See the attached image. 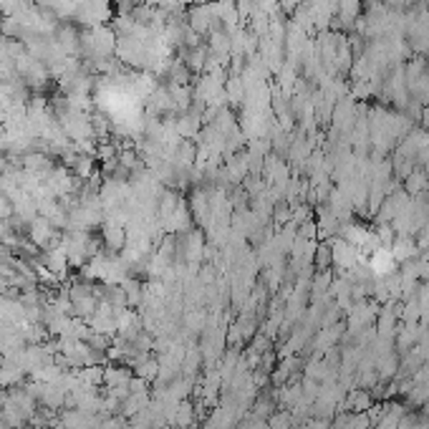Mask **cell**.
<instances>
[{"mask_svg":"<svg viewBox=\"0 0 429 429\" xmlns=\"http://www.w3.org/2000/svg\"><path fill=\"white\" fill-rule=\"evenodd\" d=\"M3 404H6V399H3V394H0V409H3Z\"/></svg>","mask_w":429,"mask_h":429,"instance_id":"cell-1","label":"cell"}]
</instances>
